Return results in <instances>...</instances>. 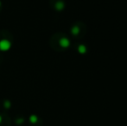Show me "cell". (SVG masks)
Returning <instances> with one entry per match:
<instances>
[{"label":"cell","instance_id":"cell-1","mask_svg":"<svg viewBox=\"0 0 127 126\" xmlns=\"http://www.w3.org/2000/svg\"><path fill=\"white\" fill-rule=\"evenodd\" d=\"M10 48V42L7 40H2L0 42V49L3 51L9 50Z\"/></svg>","mask_w":127,"mask_h":126},{"label":"cell","instance_id":"cell-2","mask_svg":"<svg viewBox=\"0 0 127 126\" xmlns=\"http://www.w3.org/2000/svg\"><path fill=\"white\" fill-rule=\"evenodd\" d=\"M60 45L62 48H67L70 45V42L67 38H62L60 40Z\"/></svg>","mask_w":127,"mask_h":126},{"label":"cell","instance_id":"cell-3","mask_svg":"<svg viewBox=\"0 0 127 126\" xmlns=\"http://www.w3.org/2000/svg\"><path fill=\"white\" fill-rule=\"evenodd\" d=\"M78 51L80 54H85V53L87 52V48L84 45H80L78 47Z\"/></svg>","mask_w":127,"mask_h":126},{"label":"cell","instance_id":"cell-4","mask_svg":"<svg viewBox=\"0 0 127 126\" xmlns=\"http://www.w3.org/2000/svg\"><path fill=\"white\" fill-rule=\"evenodd\" d=\"M71 32H72V34H74V35H78L79 32H80V29H79L78 26H74V27L72 28V29H71Z\"/></svg>","mask_w":127,"mask_h":126},{"label":"cell","instance_id":"cell-5","mask_svg":"<svg viewBox=\"0 0 127 126\" xmlns=\"http://www.w3.org/2000/svg\"><path fill=\"white\" fill-rule=\"evenodd\" d=\"M55 7H56V9L58 10H62L64 8V3L62 2H58L56 3V5H55Z\"/></svg>","mask_w":127,"mask_h":126},{"label":"cell","instance_id":"cell-6","mask_svg":"<svg viewBox=\"0 0 127 126\" xmlns=\"http://www.w3.org/2000/svg\"><path fill=\"white\" fill-rule=\"evenodd\" d=\"M30 121H31L32 123H35V122L37 121V118L35 116H31V118H30Z\"/></svg>","mask_w":127,"mask_h":126},{"label":"cell","instance_id":"cell-7","mask_svg":"<svg viewBox=\"0 0 127 126\" xmlns=\"http://www.w3.org/2000/svg\"><path fill=\"white\" fill-rule=\"evenodd\" d=\"M0 122H1V117H0Z\"/></svg>","mask_w":127,"mask_h":126}]
</instances>
